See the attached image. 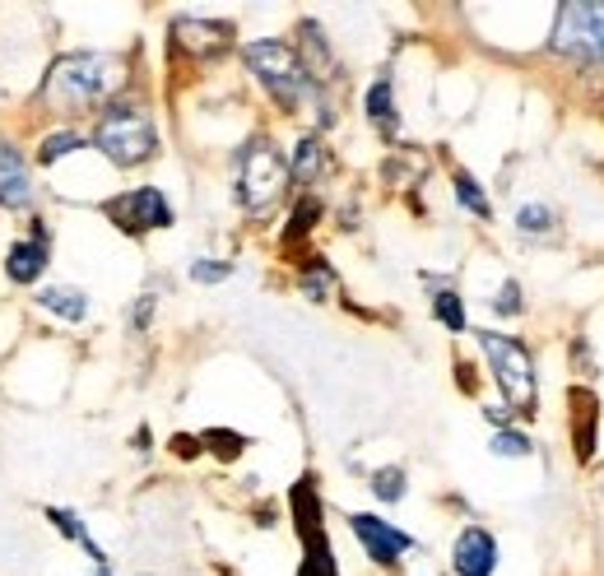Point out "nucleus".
Masks as SVG:
<instances>
[{
	"label": "nucleus",
	"mask_w": 604,
	"mask_h": 576,
	"mask_svg": "<svg viewBox=\"0 0 604 576\" xmlns=\"http://www.w3.org/2000/svg\"><path fill=\"white\" fill-rule=\"evenodd\" d=\"M126 71L121 56L107 52H65L52 71L47 84H42V98H47L56 113H88V107L107 103L121 88Z\"/></svg>",
	"instance_id": "obj_1"
},
{
	"label": "nucleus",
	"mask_w": 604,
	"mask_h": 576,
	"mask_svg": "<svg viewBox=\"0 0 604 576\" xmlns=\"http://www.w3.org/2000/svg\"><path fill=\"white\" fill-rule=\"evenodd\" d=\"M94 149H103L117 168L149 163L153 149H159V136H153L145 103H130V98L107 103V113L98 117V130H94Z\"/></svg>",
	"instance_id": "obj_2"
},
{
	"label": "nucleus",
	"mask_w": 604,
	"mask_h": 576,
	"mask_svg": "<svg viewBox=\"0 0 604 576\" xmlns=\"http://www.w3.org/2000/svg\"><path fill=\"white\" fill-rule=\"evenodd\" d=\"M475 340L484 349L488 367H494V382L507 395V409L511 414H534L540 405V382H534V363L521 340L502 335V330H475Z\"/></svg>",
	"instance_id": "obj_3"
},
{
	"label": "nucleus",
	"mask_w": 604,
	"mask_h": 576,
	"mask_svg": "<svg viewBox=\"0 0 604 576\" xmlns=\"http://www.w3.org/2000/svg\"><path fill=\"white\" fill-rule=\"evenodd\" d=\"M242 61H247V71L261 79V88L284 107V113H298V103L307 98L311 79L303 71V56L288 47V42H275V38L247 42V47H242Z\"/></svg>",
	"instance_id": "obj_4"
},
{
	"label": "nucleus",
	"mask_w": 604,
	"mask_h": 576,
	"mask_svg": "<svg viewBox=\"0 0 604 576\" xmlns=\"http://www.w3.org/2000/svg\"><path fill=\"white\" fill-rule=\"evenodd\" d=\"M288 186V163H284V153L271 145V140H247V149L237 153V201L242 210H271L279 195Z\"/></svg>",
	"instance_id": "obj_5"
},
{
	"label": "nucleus",
	"mask_w": 604,
	"mask_h": 576,
	"mask_svg": "<svg viewBox=\"0 0 604 576\" xmlns=\"http://www.w3.org/2000/svg\"><path fill=\"white\" fill-rule=\"evenodd\" d=\"M549 47L576 65H604V0H568Z\"/></svg>",
	"instance_id": "obj_6"
},
{
	"label": "nucleus",
	"mask_w": 604,
	"mask_h": 576,
	"mask_svg": "<svg viewBox=\"0 0 604 576\" xmlns=\"http://www.w3.org/2000/svg\"><path fill=\"white\" fill-rule=\"evenodd\" d=\"M107 214H112V224L126 228L130 237L172 224V205L163 201V191H153V186H136V191L117 195V201H107Z\"/></svg>",
	"instance_id": "obj_7"
},
{
	"label": "nucleus",
	"mask_w": 604,
	"mask_h": 576,
	"mask_svg": "<svg viewBox=\"0 0 604 576\" xmlns=\"http://www.w3.org/2000/svg\"><path fill=\"white\" fill-rule=\"evenodd\" d=\"M349 530L358 535V544H363L368 558L382 563V567H400V558L414 548V540L405 535V530H395L386 516H372V512H353Z\"/></svg>",
	"instance_id": "obj_8"
},
{
	"label": "nucleus",
	"mask_w": 604,
	"mask_h": 576,
	"mask_svg": "<svg viewBox=\"0 0 604 576\" xmlns=\"http://www.w3.org/2000/svg\"><path fill=\"white\" fill-rule=\"evenodd\" d=\"M298 525H303V544H307V558L298 567V576H340V567H335V553H330V540H326V530L317 521V506L307 512V483H298Z\"/></svg>",
	"instance_id": "obj_9"
},
{
	"label": "nucleus",
	"mask_w": 604,
	"mask_h": 576,
	"mask_svg": "<svg viewBox=\"0 0 604 576\" xmlns=\"http://www.w3.org/2000/svg\"><path fill=\"white\" fill-rule=\"evenodd\" d=\"M223 47H233V29L229 24H205V19H177V24H172V52L219 56Z\"/></svg>",
	"instance_id": "obj_10"
},
{
	"label": "nucleus",
	"mask_w": 604,
	"mask_h": 576,
	"mask_svg": "<svg viewBox=\"0 0 604 576\" xmlns=\"http://www.w3.org/2000/svg\"><path fill=\"white\" fill-rule=\"evenodd\" d=\"M33 205V177L24 153L0 140V210H29Z\"/></svg>",
	"instance_id": "obj_11"
},
{
	"label": "nucleus",
	"mask_w": 604,
	"mask_h": 576,
	"mask_svg": "<svg viewBox=\"0 0 604 576\" xmlns=\"http://www.w3.org/2000/svg\"><path fill=\"white\" fill-rule=\"evenodd\" d=\"M52 260V237H47V224H33V237L29 242H14L10 256H6V275L14 284H33Z\"/></svg>",
	"instance_id": "obj_12"
},
{
	"label": "nucleus",
	"mask_w": 604,
	"mask_h": 576,
	"mask_svg": "<svg viewBox=\"0 0 604 576\" xmlns=\"http://www.w3.org/2000/svg\"><path fill=\"white\" fill-rule=\"evenodd\" d=\"M452 563H456V576H494V567H498V544H494V535H488V530H479V525L460 530Z\"/></svg>",
	"instance_id": "obj_13"
},
{
	"label": "nucleus",
	"mask_w": 604,
	"mask_h": 576,
	"mask_svg": "<svg viewBox=\"0 0 604 576\" xmlns=\"http://www.w3.org/2000/svg\"><path fill=\"white\" fill-rule=\"evenodd\" d=\"M321 172H326V145L317 136H303L294 145V159H288V182L311 186V182H321Z\"/></svg>",
	"instance_id": "obj_14"
},
{
	"label": "nucleus",
	"mask_w": 604,
	"mask_h": 576,
	"mask_svg": "<svg viewBox=\"0 0 604 576\" xmlns=\"http://www.w3.org/2000/svg\"><path fill=\"white\" fill-rule=\"evenodd\" d=\"M38 302L47 307L52 317H61V321H84V317H88V298H84V288H71V284H52V288H42Z\"/></svg>",
	"instance_id": "obj_15"
},
{
	"label": "nucleus",
	"mask_w": 604,
	"mask_h": 576,
	"mask_svg": "<svg viewBox=\"0 0 604 576\" xmlns=\"http://www.w3.org/2000/svg\"><path fill=\"white\" fill-rule=\"evenodd\" d=\"M572 405H576V418H572L576 460H591L595 456V401H591L586 391H572Z\"/></svg>",
	"instance_id": "obj_16"
},
{
	"label": "nucleus",
	"mask_w": 604,
	"mask_h": 576,
	"mask_svg": "<svg viewBox=\"0 0 604 576\" xmlns=\"http://www.w3.org/2000/svg\"><path fill=\"white\" fill-rule=\"evenodd\" d=\"M47 521H52V525L61 530L65 540H75V544H80V548L88 553V558H94V563H98V567L107 572V553H103V548H98L94 540H88V530L80 525V516H75V512H65V506H47Z\"/></svg>",
	"instance_id": "obj_17"
},
{
	"label": "nucleus",
	"mask_w": 604,
	"mask_h": 576,
	"mask_svg": "<svg viewBox=\"0 0 604 576\" xmlns=\"http://www.w3.org/2000/svg\"><path fill=\"white\" fill-rule=\"evenodd\" d=\"M368 121L382 130L386 140L395 136V94H391V79H377L368 88Z\"/></svg>",
	"instance_id": "obj_18"
},
{
	"label": "nucleus",
	"mask_w": 604,
	"mask_h": 576,
	"mask_svg": "<svg viewBox=\"0 0 604 576\" xmlns=\"http://www.w3.org/2000/svg\"><path fill=\"white\" fill-rule=\"evenodd\" d=\"M433 317L452 330V335H460V330H469V321H465V302H460V294L452 284H437V294H433Z\"/></svg>",
	"instance_id": "obj_19"
},
{
	"label": "nucleus",
	"mask_w": 604,
	"mask_h": 576,
	"mask_svg": "<svg viewBox=\"0 0 604 576\" xmlns=\"http://www.w3.org/2000/svg\"><path fill=\"white\" fill-rule=\"evenodd\" d=\"M456 201H460L469 214H475V218H494V205H488L484 186H479L469 172H456Z\"/></svg>",
	"instance_id": "obj_20"
},
{
	"label": "nucleus",
	"mask_w": 604,
	"mask_h": 576,
	"mask_svg": "<svg viewBox=\"0 0 604 576\" xmlns=\"http://www.w3.org/2000/svg\"><path fill=\"white\" fill-rule=\"evenodd\" d=\"M84 145H88V140H84V136H75V130H56V136L42 140L38 159L52 168V163H61V159H65V153H75V149H84Z\"/></svg>",
	"instance_id": "obj_21"
},
{
	"label": "nucleus",
	"mask_w": 604,
	"mask_h": 576,
	"mask_svg": "<svg viewBox=\"0 0 604 576\" xmlns=\"http://www.w3.org/2000/svg\"><path fill=\"white\" fill-rule=\"evenodd\" d=\"M517 228H521L526 237H540V233H553V228H558V214H553L549 205H526V210L517 214Z\"/></svg>",
	"instance_id": "obj_22"
},
{
	"label": "nucleus",
	"mask_w": 604,
	"mask_h": 576,
	"mask_svg": "<svg viewBox=\"0 0 604 576\" xmlns=\"http://www.w3.org/2000/svg\"><path fill=\"white\" fill-rule=\"evenodd\" d=\"M330 288H335L330 265H326V260H311V270L303 275V294H307L311 302H326V298H330Z\"/></svg>",
	"instance_id": "obj_23"
},
{
	"label": "nucleus",
	"mask_w": 604,
	"mask_h": 576,
	"mask_svg": "<svg viewBox=\"0 0 604 576\" xmlns=\"http://www.w3.org/2000/svg\"><path fill=\"white\" fill-rule=\"evenodd\" d=\"M405 489H410L405 470H395V465H391V470H377L372 474V493L382 498V502H400V498H405Z\"/></svg>",
	"instance_id": "obj_24"
},
{
	"label": "nucleus",
	"mask_w": 604,
	"mask_h": 576,
	"mask_svg": "<svg viewBox=\"0 0 604 576\" xmlns=\"http://www.w3.org/2000/svg\"><path fill=\"white\" fill-rule=\"evenodd\" d=\"M488 451L494 456H530L534 447H530V437L526 433H517V428H502V433H494V441H488Z\"/></svg>",
	"instance_id": "obj_25"
},
{
	"label": "nucleus",
	"mask_w": 604,
	"mask_h": 576,
	"mask_svg": "<svg viewBox=\"0 0 604 576\" xmlns=\"http://www.w3.org/2000/svg\"><path fill=\"white\" fill-rule=\"evenodd\" d=\"M317 214H321V205L317 201H303L298 210H294V224H288V233H284V242H298L311 224H317Z\"/></svg>",
	"instance_id": "obj_26"
},
{
	"label": "nucleus",
	"mask_w": 604,
	"mask_h": 576,
	"mask_svg": "<svg viewBox=\"0 0 604 576\" xmlns=\"http://www.w3.org/2000/svg\"><path fill=\"white\" fill-rule=\"evenodd\" d=\"M229 275H233L229 260H195L191 265V279L195 284H219V279H229Z\"/></svg>",
	"instance_id": "obj_27"
},
{
	"label": "nucleus",
	"mask_w": 604,
	"mask_h": 576,
	"mask_svg": "<svg viewBox=\"0 0 604 576\" xmlns=\"http://www.w3.org/2000/svg\"><path fill=\"white\" fill-rule=\"evenodd\" d=\"M494 312H502V317H517V312H521V284H517V279H507V284L498 288Z\"/></svg>",
	"instance_id": "obj_28"
}]
</instances>
